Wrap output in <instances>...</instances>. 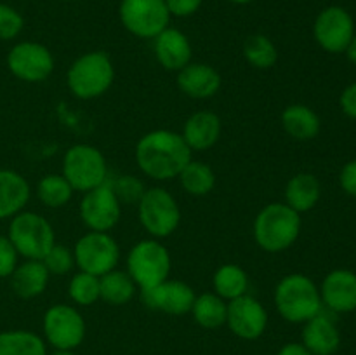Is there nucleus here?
I'll use <instances>...</instances> for the list:
<instances>
[{"label": "nucleus", "instance_id": "f257e3e1", "mask_svg": "<svg viewBox=\"0 0 356 355\" xmlns=\"http://www.w3.org/2000/svg\"><path fill=\"white\" fill-rule=\"evenodd\" d=\"M191 150L179 132L156 129L136 145V162L143 174L156 181H170L190 164Z\"/></svg>", "mask_w": 356, "mask_h": 355}, {"label": "nucleus", "instance_id": "f03ea898", "mask_svg": "<svg viewBox=\"0 0 356 355\" xmlns=\"http://www.w3.org/2000/svg\"><path fill=\"white\" fill-rule=\"evenodd\" d=\"M301 214L285 202L268 204L254 219V240L266 253H284L301 233Z\"/></svg>", "mask_w": 356, "mask_h": 355}, {"label": "nucleus", "instance_id": "7ed1b4c3", "mask_svg": "<svg viewBox=\"0 0 356 355\" xmlns=\"http://www.w3.org/2000/svg\"><path fill=\"white\" fill-rule=\"evenodd\" d=\"M275 306L282 319L292 324H305L323 310L320 289L308 275H285L273 292Z\"/></svg>", "mask_w": 356, "mask_h": 355}, {"label": "nucleus", "instance_id": "20e7f679", "mask_svg": "<svg viewBox=\"0 0 356 355\" xmlns=\"http://www.w3.org/2000/svg\"><path fill=\"white\" fill-rule=\"evenodd\" d=\"M115 80L110 56L103 51H90L76 58L66 73V84L75 97L82 101L103 96Z\"/></svg>", "mask_w": 356, "mask_h": 355}, {"label": "nucleus", "instance_id": "39448f33", "mask_svg": "<svg viewBox=\"0 0 356 355\" xmlns=\"http://www.w3.org/2000/svg\"><path fill=\"white\" fill-rule=\"evenodd\" d=\"M61 174L73 190L86 194L106 183L110 169L101 150L87 143H79L66 150Z\"/></svg>", "mask_w": 356, "mask_h": 355}, {"label": "nucleus", "instance_id": "423d86ee", "mask_svg": "<svg viewBox=\"0 0 356 355\" xmlns=\"http://www.w3.org/2000/svg\"><path fill=\"white\" fill-rule=\"evenodd\" d=\"M17 254L24 260H44L54 247L56 235L51 223L33 211H21L10 218L7 233Z\"/></svg>", "mask_w": 356, "mask_h": 355}, {"label": "nucleus", "instance_id": "0eeeda50", "mask_svg": "<svg viewBox=\"0 0 356 355\" xmlns=\"http://www.w3.org/2000/svg\"><path fill=\"white\" fill-rule=\"evenodd\" d=\"M127 274L139 289L159 285L169 278L170 254L159 239H145L131 247L127 254Z\"/></svg>", "mask_w": 356, "mask_h": 355}, {"label": "nucleus", "instance_id": "6e6552de", "mask_svg": "<svg viewBox=\"0 0 356 355\" xmlns=\"http://www.w3.org/2000/svg\"><path fill=\"white\" fill-rule=\"evenodd\" d=\"M138 216L152 239H167L177 230L181 209L174 195L162 187L146 188L138 202Z\"/></svg>", "mask_w": 356, "mask_h": 355}, {"label": "nucleus", "instance_id": "1a4fd4ad", "mask_svg": "<svg viewBox=\"0 0 356 355\" xmlns=\"http://www.w3.org/2000/svg\"><path fill=\"white\" fill-rule=\"evenodd\" d=\"M73 258L80 271L101 277L117 268L120 247L108 232H89L76 240Z\"/></svg>", "mask_w": 356, "mask_h": 355}, {"label": "nucleus", "instance_id": "9d476101", "mask_svg": "<svg viewBox=\"0 0 356 355\" xmlns=\"http://www.w3.org/2000/svg\"><path fill=\"white\" fill-rule=\"evenodd\" d=\"M118 14L125 30L138 38H155L170 21L165 0H122Z\"/></svg>", "mask_w": 356, "mask_h": 355}, {"label": "nucleus", "instance_id": "9b49d317", "mask_svg": "<svg viewBox=\"0 0 356 355\" xmlns=\"http://www.w3.org/2000/svg\"><path fill=\"white\" fill-rule=\"evenodd\" d=\"M80 219L90 232H110L122 216V202L115 194L111 181L86 191L80 202Z\"/></svg>", "mask_w": 356, "mask_h": 355}, {"label": "nucleus", "instance_id": "f8f14e48", "mask_svg": "<svg viewBox=\"0 0 356 355\" xmlns=\"http://www.w3.org/2000/svg\"><path fill=\"white\" fill-rule=\"evenodd\" d=\"M45 340L56 350H73L86 338V320L72 305H52L44 315Z\"/></svg>", "mask_w": 356, "mask_h": 355}, {"label": "nucleus", "instance_id": "ddd939ff", "mask_svg": "<svg viewBox=\"0 0 356 355\" xmlns=\"http://www.w3.org/2000/svg\"><path fill=\"white\" fill-rule=\"evenodd\" d=\"M7 68L24 82H44L54 72V56L38 42H17L7 54Z\"/></svg>", "mask_w": 356, "mask_h": 355}, {"label": "nucleus", "instance_id": "4468645a", "mask_svg": "<svg viewBox=\"0 0 356 355\" xmlns=\"http://www.w3.org/2000/svg\"><path fill=\"white\" fill-rule=\"evenodd\" d=\"M313 35L323 51L332 54L344 52L355 37L353 17L339 6L327 7L316 16Z\"/></svg>", "mask_w": 356, "mask_h": 355}, {"label": "nucleus", "instance_id": "2eb2a0df", "mask_svg": "<svg viewBox=\"0 0 356 355\" xmlns=\"http://www.w3.org/2000/svg\"><path fill=\"white\" fill-rule=\"evenodd\" d=\"M226 324L235 336L242 340H257L268 326V312L263 303L250 294L228 301Z\"/></svg>", "mask_w": 356, "mask_h": 355}, {"label": "nucleus", "instance_id": "dca6fc26", "mask_svg": "<svg viewBox=\"0 0 356 355\" xmlns=\"http://www.w3.org/2000/svg\"><path fill=\"white\" fill-rule=\"evenodd\" d=\"M195 294L193 287L183 281H169L153 287L141 289V301L146 308L160 310L170 315H184L191 312Z\"/></svg>", "mask_w": 356, "mask_h": 355}, {"label": "nucleus", "instance_id": "f3484780", "mask_svg": "<svg viewBox=\"0 0 356 355\" xmlns=\"http://www.w3.org/2000/svg\"><path fill=\"white\" fill-rule=\"evenodd\" d=\"M322 305L332 313H348L356 310V274L337 268L325 275L320 285Z\"/></svg>", "mask_w": 356, "mask_h": 355}, {"label": "nucleus", "instance_id": "a211bd4d", "mask_svg": "<svg viewBox=\"0 0 356 355\" xmlns=\"http://www.w3.org/2000/svg\"><path fill=\"white\" fill-rule=\"evenodd\" d=\"M155 58L169 72H179L191 63L193 47L186 35L177 28L167 26L155 38Z\"/></svg>", "mask_w": 356, "mask_h": 355}, {"label": "nucleus", "instance_id": "6ab92c4d", "mask_svg": "<svg viewBox=\"0 0 356 355\" xmlns=\"http://www.w3.org/2000/svg\"><path fill=\"white\" fill-rule=\"evenodd\" d=\"M177 87L191 100H211L221 89V75L205 63H193L177 72Z\"/></svg>", "mask_w": 356, "mask_h": 355}, {"label": "nucleus", "instance_id": "aec40b11", "mask_svg": "<svg viewBox=\"0 0 356 355\" xmlns=\"http://www.w3.org/2000/svg\"><path fill=\"white\" fill-rule=\"evenodd\" d=\"M302 345L313 355H334L339 350L341 334L336 322L325 312H320L302 327Z\"/></svg>", "mask_w": 356, "mask_h": 355}, {"label": "nucleus", "instance_id": "412c9836", "mask_svg": "<svg viewBox=\"0 0 356 355\" xmlns=\"http://www.w3.org/2000/svg\"><path fill=\"white\" fill-rule=\"evenodd\" d=\"M181 136L190 146L191 152L193 150L204 152V150L212 148L221 136V118L214 111H197L184 122Z\"/></svg>", "mask_w": 356, "mask_h": 355}, {"label": "nucleus", "instance_id": "4be33fe9", "mask_svg": "<svg viewBox=\"0 0 356 355\" xmlns=\"http://www.w3.org/2000/svg\"><path fill=\"white\" fill-rule=\"evenodd\" d=\"M30 197V183L23 174L0 169V219L14 218L17 212L24 211Z\"/></svg>", "mask_w": 356, "mask_h": 355}, {"label": "nucleus", "instance_id": "5701e85b", "mask_svg": "<svg viewBox=\"0 0 356 355\" xmlns=\"http://www.w3.org/2000/svg\"><path fill=\"white\" fill-rule=\"evenodd\" d=\"M10 287L19 298L30 299L37 298L47 289L49 274L47 267L40 260H26L17 263L16 270L10 275Z\"/></svg>", "mask_w": 356, "mask_h": 355}, {"label": "nucleus", "instance_id": "b1692460", "mask_svg": "<svg viewBox=\"0 0 356 355\" xmlns=\"http://www.w3.org/2000/svg\"><path fill=\"white\" fill-rule=\"evenodd\" d=\"M322 187L316 180L315 174L312 173H299L289 180L285 187V204L294 211L308 212L318 204Z\"/></svg>", "mask_w": 356, "mask_h": 355}, {"label": "nucleus", "instance_id": "393cba45", "mask_svg": "<svg viewBox=\"0 0 356 355\" xmlns=\"http://www.w3.org/2000/svg\"><path fill=\"white\" fill-rule=\"evenodd\" d=\"M282 125L291 138L298 139V141H309V139L318 136L322 124H320V117L313 108L296 103L289 104L282 111Z\"/></svg>", "mask_w": 356, "mask_h": 355}, {"label": "nucleus", "instance_id": "a878e982", "mask_svg": "<svg viewBox=\"0 0 356 355\" xmlns=\"http://www.w3.org/2000/svg\"><path fill=\"white\" fill-rule=\"evenodd\" d=\"M136 282L124 270H111L99 277V299L108 305H127L136 294Z\"/></svg>", "mask_w": 356, "mask_h": 355}, {"label": "nucleus", "instance_id": "bb28decb", "mask_svg": "<svg viewBox=\"0 0 356 355\" xmlns=\"http://www.w3.org/2000/svg\"><path fill=\"white\" fill-rule=\"evenodd\" d=\"M212 287L219 298H222L225 301H232V299L247 294L249 275L238 265L226 263L216 270L214 277H212Z\"/></svg>", "mask_w": 356, "mask_h": 355}, {"label": "nucleus", "instance_id": "cd10ccee", "mask_svg": "<svg viewBox=\"0 0 356 355\" xmlns=\"http://www.w3.org/2000/svg\"><path fill=\"white\" fill-rule=\"evenodd\" d=\"M226 312H228V301L219 298L216 292H204L197 296L191 306L193 319L205 329H216L226 324Z\"/></svg>", "mask_w": 356, "mask_h": 355}, {"label": "nucleus", "instance_id": "c85d7f7f", "mask_svg": "<svg viewBox=\"0 0 356 355\" xmlns=\"http://www.w3.org/2000/svg\"><path fill=\"white\" fill-rule=\"evenodd\" d=\"M0 355H47L45 341L31 331L0 333Z\"/></svg>", "mask_w": 356, "mask_h": 355}, {"label": "nucleus", "instance_id": "c756f323", "mask_svg": "<svg viewBox=\"0 0 356 355\" xmlns=\"http://www.w3.org/2000/svg\"><path fill=\"white\" fill-rule=\"evenodd\" d=\"M181 187L186 194L193 195V197H204V195L211 194L216 187V174L211 166L205 162H198V160H191L186 164L179 176Z\"/></svg>", "mask_w": 356, "mask_h": 355}, {"label": "nucleus", "instance_id": "7c9ffc66", "mask_svg": "<svg viewBox=\"0 0 356 355\" xmlns=\"http://www.w3.org/2000/svg\"><path fill=\"white\" fill-rule=\"evenodd\" d=\"M75 190L63 174H45L37 183V197L45 207L59 209L72 200Z\"/></svg>", "mask_w": 356, "mask_h": 355}, {"label": "nucleus", "instance_id": "2f4dec72", "mask_svg": "<svg viewBox=\"0 0 356 355\" xmlns=\"http://www.w3.org/2000/svg\"><path fill=\"white\" fill-rule=\"evenodd\" d=\"M243 58L247 59L249 65H252L257 70H268L277 63L278 51L277 45L271 42L266 35H250L243 44Z\"/></svg>", "mask_w": 356, "mask_h": 355}, {"label": "nucleus", "instance_id": "473e14b6", "mask_svg": "<svg viewBox=\"0 0 356 355\" xmlns=\"http://www.w3.org/2000/svg\"><path fill=\"white\" fill-rule=\"evenodd\" d=\"M68 296L80 306H90L99 299V277L76 271L68 284Z\"/></svg>", "mask_w": 356, "mask_h": 355}, {"label": "nucleus", "instance_id": "72a5a7b5", "mask_svg": "<svg viewBox=\"0 0 356 355\" xmlns=\"http://www.w3.org/2000/svg\"><path fill=\"white\" fill-rule=\"evenodd\" d=\"M42 261H44V265L47 267L51 275H65L68 271H72V268L75 267L73 251L63 246V244H54V247L45 254V258Z\"/></svg>", "mask_w": 356, "mask_h": 355}, {"label": "nucleus", "instance_id": "f704fd0d", "mask_svg": "<svg viewBox=\"0 0 356 355\" xmlns=\"http://www.w3.org/2000/svg\"><path fill=\"white\" fill-rule=\"evenodd\" d=\"M24 19L14 7L0 3V40H13L23 31Z\"/></svg>", "mask_w": 356, "mask_h": 355}, {"label": "nucleus", "instance_id": "c9c22d12", "mask_svg": "<svg viewBox=\"0 0 356 355\" xmlns=\"http://www.w3.org/2000/svg\"><path fill=\"white\" fill-rule=\"evenodd\" d=\"M115 194L120 198V202L125 204H132V202H139V198L145 194V184L134 176H120L117 181H111Z\"/></svg>", "mask_w": 356, "mask_h": 355}, {"label": "nucleus", "instance_id": "e433bc0d", "mask_svg": "<svg viewBox=\"0 0 356 355\" xmlns=\"http://www.w3.org/2000/svg\"><path fill=\"white\" fill-rule=\"evenodd\" d=\"M17 260H19V254L9 237L0 235V278H7L13 275L17 267Z\"/></svg>", "mask_w": 356, "mask_h": 355}, {"label": "nucleus", "instance_id": "4c0bfd02", "mask_svg": "<svg viewBox=\"0 0 356 355\" xmlns=\"http://www.w3.org/2000/svg\"><path fill=\"white\" fill-rule=\"evenodd\" d=\"M202 2L204 0H165V6L170 16L188 17L200 9Z\"/></svg>", "mask_w": 356, "mask_h": 355}, {"label": "nucleus", "instance_id": "58836bf2", "mask_svg": "<svg viewBox=\"0 0 356 355\" xmlns=\"http://www.w3.org/2000/svg\"><path fill=\"white\" fill-rule=\"evenodd\" d=\"M341 188L351 197H356V159L348 162L339 174Z\"/></svg>", "mask_w": 356, "mask_h": 355}, {"label": "nucleus", "instance_id": "ea45409f", "mask_svg": "<svg viewBox=\"0 0 356 355\" xmlns=\"http://www.w3.org/2000/svg\"><path fill=\"white\" fill-rule=\"evenodd\" d=\"M339 104H341V110H343L348 117L356 118V82L351 84V86H348L346 89L343 90Z\"/></svg>", "mask_w": 356, "mask_h": 355}, {"label": "nucleus", "instance_id": "a19ab883", "mask_svg": "<svg viewBox=\"0 0 356 355\" xmlns=\"http://www.w3.org/2000/svg\"><path fill=\"white\" fill-rule=\"evenodd\" d=\"M278 355H313L302 343H287L280 348Z\"/></svg>", "mask_w": 356, "mask_h": 355}, {"label": "nucleus", "instance_id": "79ce46f5", "mask_svg": "<svg viewBox=\"0 0 356 355\" xmlns=\"http://www.w3.org/2000/svg\"><path fill=\"white\" fill-rule=\"evenodd\" d=\"M344 52H346L348 59H350L353 65H356V35L353 37V40L350 42V45H348V49Z\"/></svg>", "mask_w": 356, "mask_h": 355}, {"label": "nucleus", "instance_id": "37998d69", "mask_svg": "<svg viewBox=\"0 0 356 355\" xmlns=\"http://www.w3.org/2000/svg\"><path fill=\"white\" fill-rule=\"evenodd\" d=\"M228 2H232V3H238V6H245V3L256 2V0H228Z\"/></svg>", "mask_w": 356, "mask_h": 355}, {"label": "nucleus", "instance_id": "c03bdc74", "mask_svg": "<svg viewBox=\"0 0 356 355\" xmlns=\"http://www.w3.org/2000/svg\"><path fill=\"white\" fill-rule=\"evenodd\" d=\"M52 355H75L72 350H56Z\"/></svg>", "mask_w": 356, "mask_h": 355}]
</instances>
